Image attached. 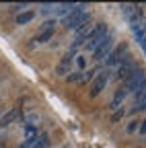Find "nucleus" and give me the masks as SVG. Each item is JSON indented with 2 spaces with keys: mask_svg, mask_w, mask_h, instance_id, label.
Instances as JSON below:
<instances>
[{
  "mask_svg": "<svg viewBox=\"0 0 146 148\" xmlns=\"http://www.w3.org/2000/svg\"><path fill=\"white\" fill-rule=\"evenodd\" d=\"M90 31H93V27H90V21L86 23V25H82L78 31H76V39H74V45H72V49L76 51V47H80L86 39H88V35H90Z\"/></svg>",
  "mask_w": 146,
  "mask_h": 148,
  "instance_id": "8",
  "label": "nucleus"
},
{
  "mask_svg": "<svg viewBox=\"0 0 146 148\" xmlns=\"http://www.w3.org/2000/svg\"><path fill=\"white\" fill-rule=\"evenodd\" d=\"M76 66L78 68H84L86 66V58H84V56H76Z\"/></svg>",
  "mask_w": 146,
  "mask_h": 148,
  "instance_id": "20",
  "label": "nucleus"
},
{
  "mask_svg": "<svg viewBox=\"0 0 146 148\" xmlns=\"http://www.w3.org/2000/svg\"><path fill=\"white\" fill-rule=\"evenodd\" d=\"M132 70H134V64H132V58H130V56H125V58L121 60V64L117 66V72H115V76L117 78H127V76H130V74H132Z\"/></svg>",
  "mask_w": 146,
  "mask_h": 148,
  "instance_id": "5",
  "label": "nucleus"
},
{
  "mask_svg": "<svg viewBox=\"0 0 146 148\" xmlns=\"http://www.w3.org/2000/svg\"><path fill=\"white\" fill-rule=\"evenodd\" d=\"M125 95H127V90H125V88H123V86H121V88H117V90H115V95H113V99H115V101H119V103H121V101H123V97H125Z\"/></svg>",
  "mask_w": 146,
  "mask_h": 148,
  "instance_id": "15",
  "label": "nucleus"
},
{
  "mask_svg": "<svg viewBox=\"0 0 146 148\" xmlns=\"http://www.w3.org/2000/svg\"><path fill=\"white\" fill-rule=\"evenodd\" d=\"M144 109H146V88L136 92V103H134L132 111H144Z\"/></svg>",
  "mask_w": 146,
  "mask_h": 148,
  "instance_id": "12",
  "label": "nucleus"
},
{
  "mask_svg": "<svg viewBox=\"0 0 146 148\" xmlns=\"http://www.w3.org/2000/svg\"><path fill=\"white\" fill-rule=\"evenodd\" d=\"M138 132H140L142 136H146V119H142V121H140V125H138Z\"/></svg>",
  "mask_w": 146,
  "mask_h": 148,
  "instance_id": "22",
  "label": "nucleus"
},
{
  "mask_svg": "<svg viewBox=\"0 0 146 148\" xmlns=\"http://www.w3.org/2000/svg\"><path fill=\"white\" fill-rule=\"evenodd\" d=\"M138 125H140V121H130V125H127V132L134 134L136 130H138Z\"/></svg>",
  "mask_w": 146,
  "mask_h": 148,
  "instance_id": "21",
  "label": "nucleus"
},
{
  "mask_svg": "<svg viewBox=\"0 0 146 148\" xmlns=\"http://www.w3.org/2000/svg\"><path fill=\"white\" fill-rule=\"evenodd\" d=\"M111 43H113V39H111V35H107L105 37V41L93 51V58L95 60H105L107 56H109V49H111Z\"/></svg>",
  "mask_w": 146,
  "mask_h": 148,
  "instance_id": "7",
  "label": "nucleus"
},
{
  "mask_svg": "<svg viewBox=\"0 0 146 148\" xmlns=\"http://www.w3.org/2000/svg\"><path fill=\"white\" fill-rule=\"evenodd\" d=\"M51 37H53V31H41V33H39L37 37H35L33 41H35V43H47V41L51 39Z\"/></svg>",
  "mask_w": 146,
  "mask_h": 148,
  "instance_id": "14",
  "label": "nucleus"
},
{
  "mask_svg": "<svg viewBox=\"0 0 146 148\" xmlns=\"http://www.w3.org/2000/svg\"><path fill=\"white\" fill-rule=\"evenodd\" d=\"M123 113H125V111H123V109H117V111H113V113H111V121H113V123H117V121H121V117H123Z\"/></svg>",
  "mask_w": 146,
  "mask_h": 148,
  "instance_id": "16",
  "label": "nucleus"
},
{
  "mask_svg": "<svg viewBox=\"0 0 146 148\" xmlns=\"http://www.w3.org/2000/svg\"><path fill=\"white\" fill-rule=\"evenodd\" d=\"M127 56V45L125 43H121L113 53H109L107 58H105V64H107V68H111V66H119L121 64V60Z\"/></svg>",
  "mask_w": 146,
  "mask_h": 148,
  "instance_id": "4",
  "label": "nucleus"
},
{
  "mask_svg": "<svg viewBox=\"0 0 146 148\" xmlns=\"http://www.w3.org/2000/svg\"><path fill=\"white\" fill-rule=\"evenodd\" d=\"M109 35V31H107V25H97V27H93V31H90V35H88V39L84 41V45H86V49L88 51H95L103 41H105V37Z\"/></svg>",
  "mask_w": 146,
  "mask_h": 148,
  "instance_id": "3",
  "label": "nucleus"
},
{
  "mask_svg": "<svg viewBox=\"0 0 146 148\" xmlns=\"http://www.w3.org/2000/svg\"><path fill=\"white\" fill-rule=\"evenodd\" d=\"M47 144H49V142H47V136L41 134V136H35V138L27 140V142L23 144V148H45Z\"/></svg>",
  "mask_w": 146,
  "mask_h": 148,
  "instance_id": "10",
  "label": "nucleus"
},
{
  "mask_svg": "<svg viewBox=\"0 0 146 148\" xmlns=\"http://www.w3.org/2000/svg\"><path fill=\"white\" fill-rule=\"evenodd\" d=\"M144 31H146V25H144Z\"/></svg>",
  "mask_w": 146,
  "mask_h": 148,
  "instance_id": "24",
  "label": "nucleus"
},
{
  "mask_svg": "<svg viewBox=\"0 0 146 148\" xmlns=\"http://www.w3.org/2000/svg\"><path fill=\"white\" fill-rule=\"evenodd\" d=\"M0 148H4V144H0Z\"/></svg>",
  "mask_w": 146,
  "mask_h": 148,
  "instance_id": "23",
  "label": "nucleus"
},
{
  "mask_svg": "<svg viewBox=\"0 0 146 148\" xmlns=\"http://www.w3.org/2000/svg\"><path fill=\"white\" fill-rule=\"evenodd\" d=\"M80 78H82V72H70L68 76H66L68 82H76V80H80Z\"/></svg>",
  "mask_w": 146,
  "mask_h": 148,
  "instance_id": "17",
  "label": "nucleus"
},
{
  "mask_svg": "<svg viewBox=\"0 0 146 148\" xmlns=\"http://www.w3.org/2000/svg\"><path fill=\"white\" fill-rule=\"evenodd\" d=\"M123 88L125 90H134V92H140V90H144L146 88V72L144 70H132V74L125 78V84H123Z\"/></svg>",
  "mask_w": 146,
  "mask_h": 148,
  "instance_id": "2",
  "label": "nucleus"
},
{
  "mask_svg": "<svg viewBox=\"0 0 146 148\" xmlns=\"http://www.w3.org/2000/svg\"><path fill=\"white\" fill-rule=\"evenodd\" d=\"M33 16H35V12L33 10H23V12H19L16 14V25H27V23H31L33 21Z\"/></svg>",
  "mask_w": 146,
  "mask_h": 148,
  "instance_id": "13",
  "label": "nucleus"
},
{
  "mask_svg": "<svg viewBox=\"0 0 146 148\" xmlns=\"http://www.w3.org/2000/svg\"><path fill=\"white\" fill-rule=\"evenodd\" d=\"M107 86V74H97V76L93 78V84H90V97H97L99 92Z\"/></svg>",
  "mask_w": 146,
  "mask_h": 148,
  "instance_id": "9",
  "label": "nucleus"
},
{
  "mask_svg": "<svg viewBox=\"0 0 146 148\" xmlns=\"http://www.w3.org/2000/svg\"><path fill=\"white\" fill-rule=\"evenodd\" d=\"M97 76V70H88L86 74H82V80H93Z\"/></svg>",
  "mask_w": 146,
  "mask_h": 148,
  "instance_id": "18",
  "label": "nucleus"
},
{
  "mask_svg": "<svg viewBox=\"0 0 146 148\" xmlns=\"http://www.w3.org/2000/svg\"><path fill=\"white\" fill-rule=\"evenodd\" d=\"M64 23H66V29H72V31H78L82 25H86L88 23V14L84 12V4H76V8L66 16Z\"/></svg>",
  "mask_w": 146,
  "mask_h": 148,
  "instance_id": "1",
  "label": "nucleus"
},
{
  "mask_svg": "<svg viewBox=\"0 0 146 148\" xmlns=\"http://www.w3.org/2000/svg\"><path fill=\"white\" fill-rule=\"evenodd\" d=\"M16 117H19V109H10L8 113H4L2 117H0V125L6 127V125H10L12 121H16Z\"/></svg>",
  "mask_w": 146,
  "mask_h": 148,
  "instance_id": "11",
  "label": "nucleus"
},
{
  "mask_svg": "<svg viewBox=\"0 0 146 148\" xmlns=\"http://www.w3.org/2000/svg\"><path fill=\"white\" fill-rule=\"evenodd\" d=\"M53 25H56L53 21H45V23L41 25V31H53Z\"/></svg>",
  "mask_w": 146,
  "mask_h": 148,
  "instance_id": "19",
  "label": "nucleus"
},
{
  "mask_svg": "<svg viewBox=\"0 0 146 148\" xmlns=\"http://www.w3.org/2000/svg\"><path fill=\"white\" fill-rule=\"evenodd\" d=\"M72 60H74V49H70L64 58L60 60V64L56 66V72L60 74V76H64V74H70V66H72Z\"/></svg>",
  "mask_w": 146,
  "mask_h": 148,
  "instance_id": "6",
  "label": "nucleus"
}]
</instances>
